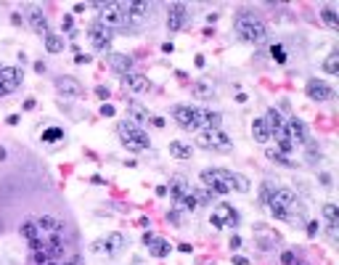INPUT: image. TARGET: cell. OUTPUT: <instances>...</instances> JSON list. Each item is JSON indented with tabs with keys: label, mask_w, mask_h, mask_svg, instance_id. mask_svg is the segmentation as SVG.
<instances>
[{
	"label": "cell",
	"mask_w": 339,
	"mask_h": 265,
	"mask_svg": "<svg viewBox=\"0 0 339 265\" xmlns=\"http://www.w3.org/2000/svg\"><path fill=\"white\" fill-rule=\"evenodd\" d=\"M233 27H236V35L241 37V40H246V43H265L268 40V27H265L254 14H249V11L236 14Z\"/></svg>",
	"instance_id": "obj_2"
},
{
	"label": "cell",
	"mask_w": 339,
	"mask_h": 265,
	"mask_svg": "<svg viewBox=\"0 0 339 265\" xmlns=\"http://www.w3.org/2000/svg\"><path fill=\"white\" fill-rule=\"evenodd\" d=\"M162 50H165V53H172L175 45H172V43H165V45H162Z\"/></svg>",
	"instance_id": "obj_58"
},
{
	"label": "cell",
	"mask_w": 339,
	"mask_h": 265,
	"mask_svg": "<svg viewBox=\"0 0 339 265\" xmlns=\"http://www.w3.org/2000/svg\"><path fill=\"white\" fill-rule=\"evenodd\" d=\"M265 125H268V133L278 135V138L284 135V117H281L278 109H273V106L268 109V114H265Z\"/></svg>",
	"instance_id": "obj_24"
},
{
	"label": "cell",
	"mask_w": 339,
	"mask_h": 265,
	"mask_svg": "<svg viewBox=\"0 0 339 265\" xmlns=\"http://www.w3.org/2000/svg\"><path fill=\"white\" fill-rule=\"evenodd\" d=\"M191 93L196 96V98H201V101H210V98H215V85L207 82V80H199V82L191 85Z\"/></svg>",
	"instance_id": "obj_27"
},
{
	"label": "cell",
	"mask_w": 339,
	"mask_h": 265,
	"mask_svg": "<svg viewBox=\"0 0 339 265\" xmlns=\"http://www.w3.org/2000/svg\"><path fill=\"white\" fill-rule=\"evenodd\" d=\"M93 249H96V252H101V255H106V257H117L122 249H125V236H122L120 231H114V234H109L106 239L96 241V244H93Z\"/></svg>",
	"instance_id": "obj_10"
},
{
	"label": "cell",
	"mask_w": 339,
	"mask_h": 265,
	"mask_svg": "<svg viewBox=\"0 0 339 265\" xmlns=\"http://www.w3.org/2000/svg\"><path fill=\"white\" fill-rule=\"evenodd\" d=\"M96 96H98V98H109V88L106 85H98V88H96Z\"/></svg>",
	"instance_id": "obj_48"
},
{
	"label": "cell",
	"mask_w": 339,
	"mask_h": 265,
	"mask_svg": "<svg viewBox=\"0 0 339 265\" xmlns=\"http://www.w3.org/2000/svg\"><path fill=\"white\" fill-rule=\"evenodd\" d=\"M252 135H254V141H260V144H265V141L270 138L268 125H265V117H257L252 122Z\"/></svg>",
	"instance_id": "obj_29"
},
{
	"label": "cell",
	"mask_w": 339,
	"mask_h": 265,
	"mask_svg": "<svg viewBox=\"0 0 339 265\" xmlns=\"http://www.w3.org/2000/svg\"><path fill=\"white\" fill-rule=\"evenodd\" d=\"M72 24H74V22H72V16H69V14H67V16L61 19V27L67 29V32H72Z\"/></svg>",
	"instance_id": "obj_50"
},
{
	"label": "cell",
	"mask_w": 339,
	"mask_h": 265,
	"mask_svg": "<svg viewBox=\"0 0 339 265\" xmlns=\"http://www.w3.org/2000/svg\"><path fill=\"white\" fill-rule=\"evenodd\" d=\"M29 24H32V29H35L43 40L50 35V22H48V16H45L40 8H29Z\"/></svg>",
	"instance_id": "obj_20"
},
{
	"label": "cell",
	"mask_w": 339,
	"mask_h": 265,
	"mask_svg": "<svg viewBox=\"0 0 339 265\" xmlns=\"http://www.w3.org/2000/svg\"><path fill=\"white\" fill-rule=\"evenodd\" d=\"M294 144H291V141L289 138H284V135H281V138H278V151H281L284 154V157H286V154H291V151H294Z\"/></svg>",
	"instance_id": "obj_42"
},
{
	"label": "cell",
	"mask_w": 339,
	"mask_h": 265,
	"mask_svg": "<svg viewBox=\"0 0 339 265\" xmlns=\"http://www.w3.org/2000/svg\"><path fill=\"white\" fill-rule=\"evenodd\" d=\"M265 154H268V159H273L276 165H291V162H289V157H284L281 151H276V148H268Z\"/></svg>",
	"instance_id": "obj_40"
},
{
	"label": "cell",
	"mask_w": 339,
	"mask_h": 265,
	"mask_svg": "<svg viewBox=\"0 0 339 265\" xmlns=\"http://www.w3.org/2000/svg\"><path fill=\"white\" fill-rule=\"evenodd\" d=\"M156 196H167V186H156Z\"/></svg>",
	"instance_id": "obj_56"
},
{
	"label": "cell",
	"mask_w": 339,
	"mask_h": 265,
	"mask_svg": "<svg viewBox=\"0 0 339 265\" xmlns=\"http://www.w3.org/2000/svg\"><path fill=\"white\" fill-rule=\"evenodd\" d=\"M270 56H273V61H276V64H286V50H284L281 43L270 45Z\"/></svg>",
	"instance_id": "obj_36"
},
{
	"label": "cell",
	"mask_w": 339,
	"mask_h": 265,
	"mask_svg": "<svg viewBox=\"0 0 339 265\" xmlns=\"http://www.w3.org/2000/svg\"><path fill=\"white\" fill-rule=\"evenodd\" d=\"M323 217H326V223H339L337 220V204H323Z\"/></svg>",
	"instance_id": "obj_41"
},
{
	"label": "cell",
	"mask_w": 339,
	"mask_h": 265,
	"mask_svg": "<svg viewBox=\"0 0 339 265\" xmlns=\"http://www.w3.org/2000/svg\"><path fill=\"white\" fill-rule=\"evenodd\" d=\"M64 138V130L61 127H48V130H43V141H48V144H53V141H61Z\"/></svg>",
	"instance_id": "obj_37"
},
{
	"label": "cell",
	"mask_w": 339,
	"mask_h": 265,
	"mask_svg": "<svg viewBox=\"0 0 339 265\" xmlns=\"http://www.w3.org/2000/svg\"><path fill=\"white\" fill-rule=\"evenodd\" d=\"M172 120L178 122V127L196 133L204 122V109L191 106V103H178V106H172Z\"/></svg>",
	"instance_id": "obj_4"
},
{
	"label": "cell",
	"mask_w": 339,
	"mask_h": 265,
	"mask_svg": "<svg viewBox=\"0 0 339 265\" xmlns=\"http://www.w3.org/2000/svg\"><path fill=\"white\" fill-rule=\"evenodd\" d=\"M3 159H5V148L0 146V162H3Z\"/></svg>",
	"instance_id": "obj_61"
},
{
	"label": "cell",
	"mask_w": 339,
	"mask_h": 265,
	"mask_svg": "<svg viewBox=\"0 0 339 265\" xmlns=\"http://www.w3.org/2000/svg\"><path fill=\"white\" fill-rule=\"evenodd\" d=\"M196 146L207 148V151H218V154H228L233 148V141L228 138L223 130H201L196 135Z\"/></svg>",
	"instance_id": "obj_5"
},
{
	"label": "cell",
	"mask_w": 339,
	"mask_h": 265,
	"mask_svg": "<svg viewBox=\"0 0 339 265\" xmlns=\"http://www.w3.org/2000/svg\"><path fill=\"white\" fill-rule=\"evenodd\" d=\"M117 133H120L122 144H125V148H130V151H146V148L151 146L148 135L143 133L135 122H130V120H122L120 127H117Z\"/></svg>",
	"instance_id": "obj_3"
},
{
	"label": "cell",
	"mask_w": 339,
	"mask_h": 265,
	"mask_svg": "<svg viewBox=\"0 0 339 265\" xmlns=\"http://www.w3.org/2000/svg\"><path fill=\"white\" fill-rule=\"evenodd\" d=\"M88 37H90V45H93L98 53H106L109 48H112V37H114V32L106 27V24H101V22H93L88 27Z\"/></svg>",
	"instance_id": "obj_7"
},
{
	"label": "cell",
	"mask_w": 339,
	"mask_h": 265,
	"mask_svg": "<svg viewBox=\"0 0 339 265\" xmlns=\"http://www.w3.org/2000/svg\"><path fill=\"white\" fill-rule=\"evenodd\" d=\"M19 231H22V236L27 239L29 249H43V247H45V241H43V231H40V225H37L35 220H27Z\"/></svg>",
	"instance_id": "obj_18"
},
{
	"label": "cell",
	"mask_w": 339,
	"mask_h": 265,
	"mask_svg": "<svg viewBox=\"0 0 339 265\" xmlns=\"http://www.w3.org/2000/svg\"><path fill=\"white\" fill-rule=\"evenodd\" d=\"M24 72L19 67H0V96H8L22 85Z\"/></svg>",
	"instance_id": "obj_9"
},
{
	"label": "cell",
	"mask_w": 339,
	"mask_h": 265,
	"mask_svg": "<svg viewBox=\"0 0 339 265\" xmlns=\"http://www.w3.org/2000/svg\"><path fill=\"white\" fill-rule=\"evenodd\" d=\"M58 265H80V255H72L69 260H64V263H58Z\"/></svg>",
	"instance_id": "obj_51"
},
{
	"label": "cell",
	"mask_w": 339,
	"mask_h": 265,
	"mask_svg": "<svg viewBox=\"0 0 339 265\" xmlns=\"http://www.w3.org/2000/svg\"><path fill=\"white\" fill-rule=\"evenodd\" d=\"M45 265H58V260H48V263H45Z\"/></svg>",
	"instance_id": "obj_62"
},
{
	"label": "cell",
	"mask_w": 339,
	"mask_h": 265,
	"mask_svg": "<svg viewBox=\"0 0 339 265\" xmlns=\"http://www.w3.org/2000/svg\"><path fill=\"white\" fill-rule=\"evenodd\" d=\"M120 8H122V14H125V19H130V16L143 19V16L151 14L154 5L151 3H143V0H133V3H120Z\"/></svg>",
	"instance_id": "obj_21"
},
{
	"label": "cell",
	"mask_w": 339,
	"mask_h": 265,
	"mask_svg": "<svg viewBox=\"0 0 339 265\" xmlns=\"http://www.w3.org/2000/svg\"><path fill=\"white\" fill-rule=\"evenodd\" d=\"M74 61H77V64H88V61H90V56H85V53H77V56H74Z\"/></svg>",
	"instance_id": "obj_53"
},
{
	"label": "cell",
	"mask_w": 339,
	"mask_h": 265,
	"mask_svg": "<svg viewBox=\"0 0 339 265\" xmlns=\"http://www.w3.org/2000/svg\"><path fill=\"white\" fill-rule=\"evenodd\" d=\"M35 223L40 225L43 234H50V236H61V231H64V223L53 215H43V217H37Z\"/></svg>",
	"instance_id": "obj_23"
},
{
	"label": "cell",
	"mask_w": 339,
	"mask_h": 265,
	"mask_svg": "<svg viewBox=\"0 0 339 265\" xmlns=\"http://www.w3.org/2000/svg\"><path fill=\"white\" fill-rule=\"evenodd\" d=\"M231 170H220V167H212V170H201V183L204 189H210L212 193H231Z\"/></svg>",
	"instance_id": "obj_6"
},
{
	"label": "cell",
	"mask_w": 339,
	"mask_h": 265,
	"mask_svg": "<svg viewBox=\"0 0 339 265\" xmlns=\"http://www.w3.org/2000/svg\"><path fill=\"white\" fill-rule=\"evenodd\" d=\"M220 122H223V114L204 112V122H201V127H207V130H220Z\"/></svg>",
	"instance_id": "obj_32"
},
{
	"label": "cell",
	"mask_w": 339,
	"mask_h": 265,
	"mask_svg": "<svg viewBox=\"0 0 339 265\" xmlns=\"http://www.w3.org/2000/svg\"><path fill=\"white\" fill-rule=\"evenodd\" d=\"M233 265H249V260H246V257H241V255H233Z\"/></svg>",
	"instance_id": "obj_52"
},
{
	"label": "cell",
	"mask_w": 339,
	"mask_h": 265,
	"mask_svg": "<svg viewBox=\"0 0 339 265\" xmlns=\"http://www.w3.org/2000/svg\"><path fill=\"white\" fill-rule=\"evenodd\" d=\"M228 244H231V249H239V247H241V236H239V234H233Z\"/></svg>",
	"instance_id": "obj_49"
},
{
	"label": "cell",
	"mask_w": 339,
	"mask_h": 265,
	"mask_svg": "<svg viewBox=\"0 0 339 265\" xmlns=\"http://www.w3.org/2000/svg\"><path fill=\"white\" fill-rule=\"evenodd\" d=\"M323 72H326V74H337V72H339V56H337V53H331L329 59L323 61Z\"/></svg>",
	"instance_id": "obj_35"
},
{
	"label": "cell",
	"mask_w": 339,
	"mask_h": 265,
	"mask_svg": "<svg viewBox=\"0 0 339 265\" xmlns=\"http://www.w3.org/2000/svg\"><path fill=\"white\" fill-rule=\"evenodd\" d=\"M122 85L127 90H133V93H148L151 82H148V77H143L141 72H130V74L122 77Z\"/></svg>",
	"instance_id": "obj_19"
},
{
	"label": "cell",
	"mask_w": 339,
	"mask_h": 265,
	"mask_svg": "<svg viewBox=\"0 0 339 265\" xmlns=\"http://www.w3.org/2000/svg\"><path fill=\"white\" fill-rule=\"evenodd\" d=\"M186 19H188V5L186 3H170V8H167V29L170 32L183 29Z\"/></svg>",
	"instance_id": "obj_15"
},
{
	"label": "cell",
	"mask_w": 339,
	"mask_h": 265,
	"mask_svg": "<svg viewBox=\"0 0 339 265\" xmlns=\"http://www.w3.org/2000/svg\"><path fill=\"white\" fill-rule=\"evenodd\" d=\"M143 244H146V249H148V255L156 257V260H165V257L172 252V247H170V241L167 239H159V236H154V234H143Z\"/></svg>",
	"instance_id": "obj_14"
},
{
	"label": "cell",
	"mask_w": 339,
	"mask_h": 265,
	"mask_svg": "<svg viewBox=\"0 0 339 265\" xmlns=\"http://www.w3.org/2000/svg\"><path fill=\"white\" fill-rule=\"evenodd\" d=\"M0 231H3V225H0Z\"/></svg>",
	"instance_id": "obj_63"
},
{
	"label": "cell",
	"mask_w": 339,
	"mask_h": 265,
	"mask_svg": "<svg viewBox=\"0 0 339 265\" xmlns=\"http://www.w3.org/2000/svg\"><path fill=\"white\" fill-rule=\"evenodd\" d=\"M45 252H48L50 260L61 257V255H64V241H61V236H50L48 241H45Z\"/></svg>",
	"instance_id": "obj_30"
},
{
	"label": "cell",
	"mask_w": 339,
	"mask_h": 265,
	"mask_svg": "<svg viewBox=\"0 0 339 265\" xmlns=\"http://www.w3.org/2000/svg\"><path fill=\"white\" fill-rule=\"evenodd\" d=\"M210 223L215 228H233V225L239 223V212L233 210L231 204H218L210 215Z\"/></svg>",
	"instance_id": "obj_8"
},
{
	"label": "cell",
	"mask_w": 339,
	"mask_h": 265,
	"mask_svg": "<svg viewBox=\"0 0 339 265\" xmlns=\"http://www.w3.org/2000/svg\"><path fill=\"white\" fill-rule=\"evenodd\" d=\"M284 138H289L291 144H308V127H305V122L302 120H297V117H291V120H286L284 122Z\"/></svg>",
	"instance_id": "obj_13"
},
{
	"label": "cell",
	"mask_w": 339,
	"mask_h": 265,
	"mask_svg": "<svg viewBox=\"0 0 339 265\" xmlns=\"http://www.w3.org/2000/svg\"><path fill=\"white\" fill-rule=\"evenodd\" d=\"M321 183L323 186H331V175H329V172H321Z\"/></svg>",
	"instance_id": "obj_55"
},
{
	"label": "cell",
	"mask_w": 339,
	"mask_h": 265,
	"mask_svg": "<svg viewBox=\"0 0 339 265\" xmlns=\"http://www.w3.org/2000/svg\"><path fill=\"white\" fill-rule=\"evenodd\" d=\"M236 101L239 103H246V101H249V96H246V93H236Z\"/></svg>",
	"instance_id": "obj_57"
},
{
	"label": "cell",
	"mask_w": 339,
	"mask_h": 265,
	"mask_svg": "<svg viewBox=\"0 0 339 265\" xmlns=\"http://www.w3.org/2000/svg\"><path fill=\"white\" fill-rule=\"evenodd\" d=\"M305 225H308V228H305V231H308V236H310V239H315V236H318V231H321V225H318V220H308Z\"/></svg>",
	"instance_id": "obj_43"
},
{
	"label": "cell",
	"mask_w": 339,
	"mask_h": 265,
	"mask_svg": "<svg viewBox=\"0 0 339 265\" xmlns=\"http://www.w3.org/2000/svg\"><path fill=\"white\" fill-rule=\"evenodd\" d=\"M167 220L172 223V225H180V212H178V210H170V212H167Z\"/></svg>",
	"instance_id": "obj_46"
},
{
	"label": "cell",
	"mask_w": 339,
	"mask_h": 265,
	"mask_svg": "<svg viewBox=\"0 0 339 265\" xmlns=\"http://www.w3.org/2000/svg\"><path fill=\"white\" fill-rule=\"evenodd\" d=\"M35 72H40V74L45 72V64H43V61H37V64H35Z\"/></svg>",
	"instance_id": "obj_60"
},
{
	"label": "cell",
	"mask_w": 339,
	"mask_h": 265,
	"mask_svg": "<svg viewBox=\"0 0 339 265\" xmlns=\"http://www.w3.org/2000/svg\"><path fill=\"white\" fill-rule=\"evenodd\" d=\"M151 125L154 127H165V120H162V117H151Z\"/></svg>",
	"instance_id": "obj_54"
},
{
	"label": "cell",
	"mask_w": 339,
	"mask_h": 265,
	"mask_svg": "<svg viewBox=\"0 0 339 265\" xmlns=\"http://www.w3.org/2000/svg\"><path fill=\"white\" fill-rule=\"evenodd\" d=\"M170 154H172L175 159H191L194 148L186 144V141H170Z\"/></svg>",
	"instance_id": "obj_28"
},
{
	"label": "cell",
	"mask_w": 339,
	"mask_h": 265,
	"mask_svg": "<svg viewBox=\"0 0 339 265\" xmlns=\"http://www.w3.org/2000/svg\"><path fill=\"white\" fill-rule=\"evenodd\" d=\"M270 212L278 217V220H286L291 225H299V223H308V210L305 204L299 202V196L291 189H276L270 193Z\"/></svg>",
	"instance_id": "obj_1"
},
{
	"label": "cell",
	"mask_w": 339,
	"mask_h": 265,
	"mask_svg": "<svg viewBox=\"0 0 339 265\" xmlns=\"http://www.w3.org/2000/svg\"><path fill=\"white\" fill-rule=\"evenodd\" d=\"M305 93H308L310 101H329V98H334V88H331L329 82L318 80V77H310V80H308Z\"/></svg>",
	"instance_id": "obj_12"
},
{
	"label": "cell",
	"mask_w": 339,
	"mask_h": 265,
	"mask_svg": "<svg viewBox=\"0 0 339 265\" xmlns=\"http://www.w3.org/2000/svg\"><path fill=\"white\" fill-rule=\"evenodd\" d=\"M5 122H8V125H19V114H11V117L5 120Z\"/></svg>",
	"instance_id": "obj_59"
},
{
	"label": "cell",
	"mask_w": 339,
	"mask_h": 265,
	"mask_svg": "<svg viewBox=\"0 0 339 265\" xmlns=\"http://www.w3.org/2000/svg\"><path fill=\"white\" fill-rule=\"evenodd\" d=\"M50 257H48V252H45V247L43 249H32V265H45Z\"/></svg>",
	"instance_id": "obj_38"
},
{
	"label": "cell",
	"mask_w": 339,
	"mask_h": 265,
	"mask_svg": "<svg viewBox=\"0 0 339 265\" xmlns=\"http://www.w3.org/2000/svg\"><path fill=\"white\" fill-rule=\"evenodd\" d=\"M254 241H257V247L260 249H276L278 244H281V236L276 234V231H270V228H265V225H257L254 228Z\"/></svg>",
	"instance_id": "obj_17"
},
{
	"label": "cell",
	"mask_w": 339,
	"mask_h": 265,
	"mask_svg": "<svg viewBox=\"0 0 339 265\" xmlns=\"http://www.w3.org/2000/svg\"><path fill=\"white\" fill-rule=\"evenodd\" d=\"M191 193H194V196H196V202H199V204H210L212 199H215V193H212L210 189H201V191H191Z\"/></svg>",
	"instance_id": "obj_39"
},
{
	"label": "cell",
	"mask_w": 339,
	"mask_h": 265,
	"mask_svg": "<svg viewBox=\"0 0 339 265\" xmlns=\"http://www.w3.org/2000/svg\"><path fill=\"white\" fill-rule=\"evenodd\" d=\"M109 64H112L114 72H120L122 77H125V74L133 72L135 59H133V56H127V53H112V56H109Z\"/></svg>",
	"instance_id": "obj_22"
},
{
	"label": "cell",
	"mask_w": 339,
	"mask_h": 265,
	"mask_svg": "<svg viewBox=\"0 0 339 265\" xmlns=\"http://www.w3.org/2000/svg\"><path fill=\"white\" fill-rule=\"evenodd\" d=\"M56 90L64 96V98H80L85 93L82 82L74 80V77H56Z\"/></svg>",
	"instance_id": "obj_16"
},
{
	"label": "cell",
	"mask_w": 339,
	"mask_h": 265,
	"mask_svg": "<svg viewBox=\"0 0 339 265\" xmlns=\"http://www.w3.org/2000/svg\"><path fill=\"white\" fill-rule=\"evenodd\" d=\"M281 263L284 265H297V255L294 252H281Z\"/></svg>",
	"instance_id": "obj_45"
},
{
	"label": "cell",
	"mask_w": 339,
	"mask_h": 265,
	"mask_svg": "<svg viewBox=\"0 0 339 265\" xmlns=\"http://www.w3.org/2000/svg\"><path fill=\"white\" fill-rule=\"evenodd\" d=\"M321 19H323L326 24H329L331 29H337V27H339V19H337V11L331 8V5H323V8H321Z\"/></svg>",
	"instance_id": "obj_33"
},
{
	"label": "cell",
	"mask_w": 339,
	"mask_h": 265,
	"mask_svg": "<svg viewBox=\"0 0 339 265\" xmlns=\"http://www.w3.org/2000/svg\"><path fill=\"white\" fill-rule=\"evenodd\" d=\"M45 50H48V53H61L64 50V37L50 32V35L45 37Z\"/></svg>",
	"instance_id": "obj_31"
},
{
	"label": "cell",
	"mask_w": 339,
	"mask_h": 265,
	"mask_svg": "<svg viewBox=\"0 0 339 265\" xmlns=\"http://www.w3.org/2000/svg\"><path fill=\"white\" fill-rule=\"evenodd\" d=\"M127 114H130V122H135V125L151 122V114H148V109H143L138 101H130V103H127Z\"/></svg>",
	"instance_id": "obj_25"
},
{
	"label": "cell",
	"mask_w": 339,
	"mask_h": 265,
	"mask_svg": "<svg viewBox=\"0 0 339 265\" xmlns=\"http://www.w3.org/2000/svg\"><path fill=\"white\" fill-rule=\"evenodd\" d=\"M167 193L175 199V202H180V199L188 193V183H186V178L183 175H175L172 180H170V186H167Z\"/></svg>",
	"instance_id": "obj_26"
},
{
	"label": "cell",
	"mask_w": 339,
	"mask_h": 265,
	"mask_svg": "<svg viewBox=\"0 0 339 265\" xmlns=\"http://www.w3.org/2000/svg\"><path fill=\"white\" fill-rule=\"evenodd\" d=\"M101 16H98V22L101 24H106L109 29L112 27H122V24L127 22L125 14H122V8H120V3H101Z\"/></svg>",
	"instance_id": "obj_11"
},
{
	"label": "cell",
	"mask_w": 339,
	"mask_h": 265,
	"mask_svg": "<svg viewBox=\"0 0 339 265\" xmlns=\"http://www.w3.org/2000/svg\"><path fill=\"white\" fill-rule=\"evenodd\" d=\"M270 193H273V189H270L268 180H265V183H263V191H260V199H263V204H268V202H270Z\"/></svg>",
	"instance_id": "obj_44"
},
{
	"label": "cell",
	"mask_w": 339,
	"mask_h": 265,
	"mask_svg": "<svg viewBox=\"0 0 339 265\" xmlns=\"http://www.w3.org/2000/svg\"><path fill=\"white\" fill-rule=\"evenodd\" d=\"M178 204H180V210H186V212H196V210H199V202H196V196H194L191 191H188Z\"/></svg>",
	"instance_id": "obj_34"
},
{
	"label": "cell",
	"mask_w": 339,
	"mask_h": 265,
	"mask_svg": "<svg viewBox=\"0 0 339 265\" xmlns=\"http://www.w3.org/2000/svg\"><path fill=\"white\" fill-rule=\"evenodd\" d=\"M101 114H103V117H114V106H112V103H103V106H101Z\"/></svg>",
	"instance_id": "obj_47"
}]
</instances>
